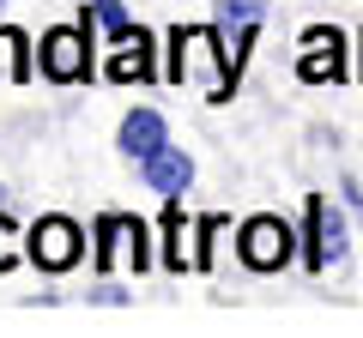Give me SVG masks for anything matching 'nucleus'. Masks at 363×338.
<instances>
[{
	"label": "nucleus",
	"instance_id": "nucleus-4",
	"mask_svg": "<svg viewBox=\"0 0 363 338\" xmlns=\"http://www.w3.org/2000/svg\"><path fill=\"white\" fill-rule=\"evenodd\" d=\"M91 235H97V266L128 260L133 272H145V266H152V230H145L140 218H128V211H104Z\"/></svg>",
	"mask_w": 363,
	"mask_h": 338
},
{
	"label": "nucleus",
	"instance_id": "nucleus-12",
	"mask_svg": "<svg viewBox=\"0 0 363 338\" xmlns=\"http://www.w3.org/2000/svg\"><path fill=\"white\" fill-rule=\"evenodd\" d=\"M0 73L13 78V85L30 78V42L18 37V30H0Z\"/></svg>",
	"mask_w": 363,
	"mask_h": 338
},
{
	"label": "nucleus",
	"instance_id": "nucleus-8",
	"mask_svg": "<svg viewBox=\"0 0 363 338\" xmlns=\"http://www.w3.org/2000/svg\"><path fill=\"white\" fill-rule=\"evenodd\" d=\"M116 145H121V157H152L157 145H169V127H164V115L157 109H128L121 115V133H116Z\"/></svg>",
	"mask_w": 363,
	"mask_h": 338
},
{
	"label": "nucleus",
	"instance_id": "nucleus-6",
	"mask_svg": "<svg viewBox=\"0 0 363 338\" xmlns=\"http://www.w3.org/2000/svg\"><path fill=\"white\" fill-rule=\"evenodd\" d=\"M37 73L55 78V85H79V78H91V42L79 25H61L49 30V37L37 42Z\"/></svg>",
	"mask_w": 363,
	"mask_h": 338
},
{
	"label": "nucleus",
	"instance_id": "nucleus-3",
	"mask_svg": "<svg viewBox=\"0 0 363 338\" xmlns=\"http://www.w3.org/2000/svg\"><path fill=\"white\" fill-rule=\"evenodd\" d=\"M25 260L37 272H73L85 260V230L73 218H61V211H49V218H37L25 230Z\"/></svg>",
	"mask_w": 363,
	"mask_h": 338
},
{
	"label": "nucleus",
	"instance_id": "nucleus-5",
	"mask_svg": "<svg viewBox=\"0 0 363 338\" xmlns=\"http://www.w3.org/2000/svg\"><path fill=\"white\" fill-rule=\"evenodd\" d=\"M345 235H351L345 218L315 194L309 206H303V266H309V272H327L333 260H345Z\"/></svg>",
	"mask_w": 363,
	"mask_h": 338
},
{
	"label": "nucleus",
	"instance_id": "nucleus-1",
	"mask_svg": "<svg viewBox=\"0 0 363 338\" xmlns=\"http://www.w3.org/2000/svg\"><path fill=\"white\" fill-rule=\"evenodd\" d=\"M169 54H176V61H169V78H176V85H200L212 103H224V97L236 91L230 42H224L212 25H200V30H176V37H169Z\"/></svg>",
	"mask_w": 363,
	"mask_h": 338
},
{
	"label": "nucleus",
	"instance_id": "nucleus-10",
	"mask_svg": "<svg viewBox=\"0 0 363 338\" xmlns=\"http://www.w3.org/2000/svg\"><path fill=\"white\" fill-rule=\"evenodd\" d=\"M297 78L309 85H327V78H345V42H321V49H303Z\"/></svg>",
	"mask_w": 363,
	"mask_h": 338
},
{
	"label": "nucleus",
	"instance_id": "nucleus-2",
	"mask_svg": "<svg viewBox=\"0 0 363 338\" xmlns=\"http://www.w3.org/2000/svg\"><path fill=\"white\" fill-rule=\"evenodd\" d=\"M291 254H303V230H291V223L272 218V211L242 218V230H236V260H242L248 272H285Z\"/></svg>",
	"mask_w": 363,
	"mask_h": 338
},
{
	"label": "nucleus",
	"instance_id": "nucleus-7",
	"mask_svg": "<svg viewBox=\"0 0 363 338\" xmlns=\"http://www.w3.org/2000/svg\"><path fill=\"white\" fill-rule=\"evenodd\" d=\"M140 175L157 199H182V187H194V157L176 145H157L152 157H140Z\"/></svg>",
	"mask_w": 363,
	"mask_h": 338
},
{
	"label": "nucleus",
	"instance_id": "nucleus-13",
	"mask_svg": "<svg viewBox=\"0 0 363 338\" xmlns=\"http://www.w3.org/2000/svg\"><path fill=\"white\" fill-rule=\"evenodd\" d=\"M18 260H25V230H18V223L6 218V206H0V272H13Z\"/></svg>",
	"mask_w": 363,
	"mask_h": 338
},
{
	"label": "nucleus",
	"instance_id": "nucleus-11",
	"mask_svg": "<svg viewBox=\"0 0 363 338\" xmlns=\"http://www.w3.org/2000/svg\"><path fill=\"white\" fill-rule=\"evenodd\" d=\"M91 18L104 25V37H109V49H121L128 37H140V25L128 18V6L121 0H91Z\"/></svg>",
	"mask_w": 363,
	"mask_h": 338
},
{
	"label": "nucleus",
	"instance_id": "nucleus-9",
	"mask_svg": "<svg viewBox=\"0 0 363 338\" xmlns=\"http://www.w3.org/2000/svg\"><path fill=\"white\" fill-rule=\"evenodd\" d=\"M152 73H157V42L145 37V30L128 37L116 54H109V78H116V85H152Z\"/></svg>",
	"mask_w": 363,
	"mask_h": 338
},
{
	"label": "nucleus",
	"instance_id": "nucleus-14",
	"mask_svg": "<svg viewBox=\"0 0 363 338\" xmlns=\"http://www.w3.org/2000/svg\"><path fill=\"white\" fill-rule=\"evenodd\" d=\"M0 206H6V194H0Z\"/></svg>",
	"mask_w": 363,
	"mask_h": 338
}]
</instances>
